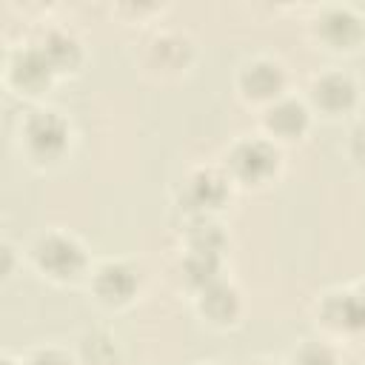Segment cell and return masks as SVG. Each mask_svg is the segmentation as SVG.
<instances>
[{
	"label": "cell",
	"mask_w": 365,
	"mask_h": 365,
	"mask_svg": "<svg viewBox=\"0 0 365 365\" xmlns=\"http://www.w3.org/2000/svg\"><path fill=\"white\" fill-rule=\"evenodd\" d=\"M37 259L43 268H48L57 277H71L83 268V251L77 242L66 237H48L37 245Z\"/></svg>",
	"instance_id": "6da1fadb"
},
{
	"label": "cell",
	"mask_w": 365,
	"mask_h": 365,
	"mask_svg": "<svg viewBox=\"0 0 365 365\" xmlns=\"http://www.w3.org/2000/svg\"><path fill=\"white\" fill-rule=\"evenodd\" d=\"M29 143L40 154H57L66 145V123L57 114H51V111H43V114L31 117V123H29Z\"/></svg>",
	"instance_id": "7a4b0ae2"
},
{
	"label": "cell",
	"mask_w": 365,
	"mask_h": 365,
	"mask_svg": "<svg viewBox=\"0 0 365 365\" xmlns=\"http://www.w3.org/2000/svg\"><path fill=\"white\" fill-rule=\"evenodd\" d=\"M274 165H277V154H274L265 143H242V145L234 151V168H237L242 177H248V180L265 177Z\"/></svg>",
	"instance_id": "3957f363"
},
{
	"label": "cell",
	"mask_w": 365,
	"mask_h": 365,
	"mask_svg": "<svg viewBox=\"0 0 365 365\" xmlns=\"http://www.w3.org/2000/svg\"><path fill=\"white\" fill-rule=\"evenodd\" d=\"M134 285H137V279H134L131 268H125V265H106L97 279V288L106 299H125V297H131Z\"/></svg>",
	"instance_id": "277c9868"
},
{
	"label": "cell",
	"mask_w": 365,
	"mask_h": 365,
	"mask_svg": "<svg viewBox=\"0 0 365 365\" xmlns=\"http://www.w3.org/2000/svg\"><path fill=\"white\" fill-rule=\"evenodd\" d=\"M317 100H319L325 108H345V106H351V100H354V86H351L348 77L331 74V77H325V80L317 86Z\"/></svg>",
	"instance_id": "5b68a950"
},
{
	"label": "cell",
	"mask_w": 365,
	"mask_h": 365,
	"mask_svg": "<svg viewBox=\"0 0 365 365\" xmlns=\"http://www.w3.org/2000/svg\"><path fill=\"white\" fill-rule=\"evenodd\" d=\"M328 314H331V319H336L339 325L365 328V297H354V294L336 297V299L328 305Z\"/></svg>",
	"instance_id": "8992f818"
},
{
	"label": "cell",
	"mask_w": 365,
	"mask_h": 365,
	"mask_svg": "<svg viewBox=\"0 0 365 365\" xmlns=\"http://www.w3.org/2000/svg\"><path fill=\"white\" fill-rule=\"evenodd\" d=\"M242 83H245V88H248L251 94L265 97V94H274V91L279 88L282 74H279V68L271 66V63H257V66H251V71H245Z\"/></svg>",
	"instance_id": "52a82bcc"
},
{
	"label": "cell",
	"mask_w": 365,
	"mask_h": 365,
	"mask_svg": "<svg viewBox=\"0 0 365 365\" xmlns=\"http://www.w3.org/2000/svg\"><path fill=\"white\" fill-rule=\"evenodd\" d=\"M322 31H325V37L334 40V43H348V40H354V37L359 34V23H356L354 14L336 9V11L325 14V20H322Z\"/></svg>",
	"instance_id": "ba28073f"
},
{
	"label": "cell",
	"mask_w": 365,
	"mask_h": 365,
	"mask_svg": "<svg viewBox=\"0 0 365 365\" xmlns=\"http://www.w3.org/2000/svg\"><path fill=\"white\" fill-rule=\"evenodd\" d=\"M271 125L282 134H297L305 125V108L294 100H285L271 108Z\"/></svg>",
	"instance_id": "9c48e42d"
},
{
	"label": "cell",
	"mask_w": 365,
	"mask_h": 365,
	"mask_svg": "<svg viewBox=\"0 0 365 365\" xmlns=\"http://www.w3.org/2000/svg\"><path fill=\"white\" fill-rule=\"evenodd\" d=\"M48 66H51V60L46 57V51H29L17 63V80L29 83V86H37L48 77Z\"/></svg>",
	"instance_id": "30bf717a"
},
{
	"label": "cell",
	"mask_w": 365,
	"mask_h": 365,
	"mask_svg": "<svg viewBox=\"0 0 365 365\" xmlns=\"http://www.w3.org/2000/svg\"><path fill=\"white\" fill-rule=\"evenodd\" d=\"M191 197L197 205H217L225 197V185L214 174H197L191 182Z\"/></svg>",
	"instance_id": "8fae6325"
},
{
	"label": "cell",
	"mask_w": 365,
	"mask_h": 365,
	"mask_svg": "<svg viewBox=\"0 0 365 365\" xmlns=\"http://www.w3.org/2000/svg\"><path fill=\"white\" fill-rule=\"evenodd\" d=\"M202 308H205L214 319H228V317L234 314V308H237L234 291L225 288V285H211V288L205 291V302H202Z\"/></svg>",
	"instance_id": "7c38bea8"
},
{
	"label": "cell",
	"mask_w": 365,
	"mask_h": 365,
	"mask_svg": "<svg viewBox=\"0 0 365 365\" xmlns=\"http://www.w3.org/2000/svg\"><path fill=\"white\" fill-rule=\"evenodd\" d=\"M43 51H46V57L51 60V66H66V63H74V60H77V46H74V40L66 37V34H51V37L46 40Z\"/></svg>",
	"instance_id": "4fadbf2b"
},
{
	"label": "cell",
	"mask_w": 365,
	"mask_h": 365,
	"mask_svg": "<svg viewBox=\"0 0 365 365\" xmlns=\"http://www.w3.org/2000/svg\"><path fill=\"white\" fill-rule=\"evenodd\" d=\"M188 277L194 282H211L214 279V271H217V257L214 254H194L185 265Z\"/></svg>",
	"instance_id": "5bb4252c"
},
{
	"label": "cell",
	"mask_w": 365,
	"mask_h": 365,
	"mask_svg": "<svg viewBox=\"0 0 365 365\" xmlns=\"http://www.w3.org/2000/svg\"><path fill=\"white\" fill-rule=\"evenodd\" d=\"M191 240L197 254H217V248L222 245V234L217 231V225H197Z\"/></svg>",
	"instance_id": "9a60e30c"
},
{
	"label": "cell",
	"mask_w": 365,
	"mask_h": 365,
	"mask_svg": "<svg viewBox=\"0 0 365 365\" xmlns=\"http://www.w3.org/2000/svg\"><path fill=\"white\" fill-rule=\"evenodd\" d=\"M299 365H334V359H331V354L325 348L311 345V348H305L299 354Z\"/></svg>",
	"instance_id": "2e32d148"
},
{
	"label": "cell",
	"mask_w": 365,
	"mask_h": 365,
	"mask_svg": "<svg viewBox=\"0 0 365 365\" xmlns=\"http://www.w3.org/2000/svg\"><path fill=\"white\" fill-rule=\"evenodd\" d=\"M31 365H66V359H63V356H57V354H40Z\"/></svg>",
	"instance_id": "e0dca14e"
}]
</instances>
